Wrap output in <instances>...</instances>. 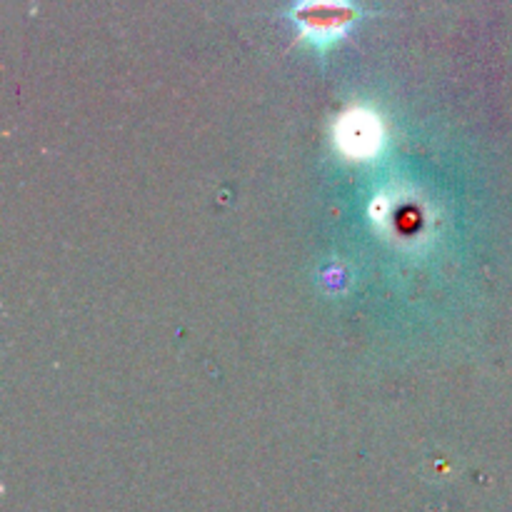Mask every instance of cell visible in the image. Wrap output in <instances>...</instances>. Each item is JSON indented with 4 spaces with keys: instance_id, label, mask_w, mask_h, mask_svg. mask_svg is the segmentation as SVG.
I'll list each match as a JSON object with an SVG mask.
<instances>
[{
    "instance_id": "6da1fadb",
    "label": "cell",
    "mask_w": 512,
    "mask_h": 512,
    "mask_svg": "<svg viewBox=\"0 0 512 512\" xmlns=\"http://www.w3.org/2000/svg\"><path fill=\"white\" fill-rule=\"evenodd\" d=\"M358 15L360 10L353 0H298L293 8L298 30L318 48H328L343 38Z\"/></svg>"
},
{
    "instance_id": "7a4b0ae2",
    "label": "cell",
    "mask_w": 512,
    "mask_h": 512,
    "mask_svg": "<svg viewBox=\"0 0 512 512\" xmlns=\"http://www.w3.org/2000/svg\"><path fill=\"white\" fill-rule=\"evenodd\" d=\"M378 135H380L378 125H375L370 118L358 115V118H350L348 123H345L343 145L348 153L365 155L370 153V150H375V145H378Z\"/></svg>"
}]
</instances>
